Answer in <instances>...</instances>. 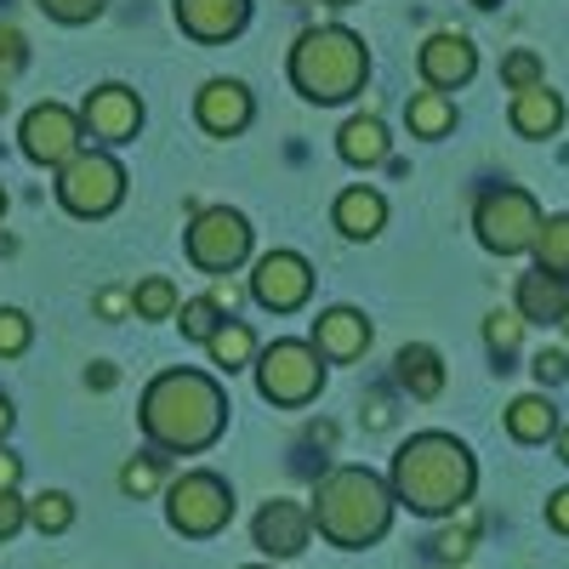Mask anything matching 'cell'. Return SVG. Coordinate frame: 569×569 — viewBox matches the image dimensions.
Listing matches in <instances>:
<instances>
[{
    "mask_svg": "<svg viewBox=\"0 0 569 569\" xmlns=\"http://www.w3.org/2000/svg\"><path fill=\"white\" fill-rule=\"evenodd\" d=\"M182 337H194V342H211L217 337V325H222V308L211 297H194V302H182Z\"/></svg>",
    "mask_w": 569,
    "mask_h": 569,
    "instance_id": "32",
    "label": "cell"
},
{
    "mask_svg": "<svg viewBox=\"0 0 569 569\" xmlns=\"http://www.w3.org/2000/svg\"><path fill=\"white\" fill-rule=\"evenodd\" d=\"M337 154L348 166H382L388 160V126L376 114H353L342 131H337Z\"/></svg>",
    "mask_w": 569,
    "mask_h": 569,
    "instance_id": "23",
    "label": "cell"
},
{
    "mask_svg": "<svg viewBox=\"0 0 569 569\" xmlns=\"http://www.w3.org/2000/svg\"><path fill=\"white\" fill-rule=\"evenodd\" d=\"M18 479H23V461L0 445V490H18Z\"/></svg>",
    "mask_w": 569,
    "mask_h": 569,
    "instance_id": "41",
    "label": "cell"
},
{
    "mask_svg": "<svg viewBox=\"0 0 569 569\" xmlns=\"http://www.w3.org/2000/svg\"><path fill=\"white\" fill-rule=\"evenodd\" d=\"M0 211H7V188H0Z\"/></svg>",
    "mask_w": 569,
    "mask_h": 569,
    "instance_id": "50",
    "label": "cell"
},
{
    "mask_svg": "<svg viewBox=\"0 0 569 569\" xmlns=\"http://www.w3.org/2000/svg\"><path fill=\"white\" fill-rule=\"evenodd\" d=\"M501 80H507V91H530V86L547 80V69H541L536 52H512V58L501 63Z\"/></svg>",
    "mask_w": 569,
    "mask_h": 569,
    "instance_id": "35",
    "label": "cell"
},
{
    "mask_svg": "<svg viewBox=\"0 0 569 569\" xmlns=\"http://www.w3.org/2000/svg\"><path fill=\"white\" fill-rule=\"evenodd\" d=\"M126 200V171L103 149H80L69 166H58V206L69 217H109Z\"/></svg>",
    "mask_w": 569,
    "mask_h": 569,
    "instance_id": "7",
    "label": "cell"
},
{
    "mask_svg": "<svg viewBox=\"0 0 569 569\" xmlns=\"http://www.w3.org/2000/svg\"><path fill=\"white\" fill-rule=\"evenodd\" d=\"M536 268H547V273H563V279H569V211H558V217H547V222H541Z\"/></svg>",
    "mask_w": 569,
    "mask_h": 569,
    "instance_id": "27",
    "label": "cell"
},
{
    "mask_svg": "<svg viewBox=\"0 0 569 569\" xmlns=\"http://www.w3.org/2000/svg\"><path fill=\"white\" fill-rule=\"evenodd\" d=\"M541 222H547V217H541L536 194H525V188H512V182L485 188L479 206H472V228H479V246L496 251V257H525V251H536Z\"/></svg>",
    "mask_w": 569,
    "mask_h": 569,
    "instance_id": "5",
    "label": "cell"
},
{
    "mask_svg": "<svg viewBox=\"0 0 569 569\" xmlns=\"http://www.w3.org/2000/svg\"><path fill=\"white\" fill-rule=\"evenodd\" d=\"M188 262L206 268V273H233L246 257H251V222L240 211L228 206H211V211H194V222H188Z\"/></svg>",
    "mask_w": 569,
    "mask_h": 569,
    "instance_id": "9",
    "label": "cell"
},
{
    "mask_svg": "<svg viewBox=\"0 0 569 569\" xmlns=\"http://www.w3.org/2000/svg\"><path fill=\"white\" fill-rule=\"evenodd\" d=\"M29 525H34L40 536H63V530L74 525V501H69L63 490L34 496V501H29Z\"/></svg>",
    "mask_w": 569,
    "mask_h": 569,
    "instance_id": "29",
    "label": "cell"
},
{
    "mask_svg": "<svg viewBox=\"0 0 569 569\" xmlns=\"http://www.w3.org/2000/svg\"><path fill=\"white\" fill-rule=\"evenodd\" d=\"M405 126L410 137H445L456 126V103H450V91H410V103H405Z\"/></svg>",
    "mask_w": 569,
    "mask_h": 569,
    "instance_id": "24",
    "label": "cell"
},
{
    "mask_svg": "<svg viewBox=\"0 0 569 569\" xmlns=\"http://www.w3.org/2000/svg\"><path fill=\"white\" fill-rule=\"evenodd\" d=\"M171 12H177V29L188 40H200V46H222L246 29L251 18V0H171Z\"/></svg>",
    "mask_w": 569,
    "mask_h": 569,
    "instance_id": "15",
    "label": "cell"
},
{
    "mask_svg": "<svg viewBox=\"0 0 569 569\" xmlns=\"http://www.w3.org/2000/svg\"><path fill=\"white\" fill-rule=\"evenodd\" d=\"M393 485L376 479L370 467H330L325 479L313 485L308 496V512H313V530L342 547V552H359V547H376L393 525Z\"/></svg>",
    "mask_w": 569,
    "mask_h": 569,
    "instance_id": "3",
    "label": "cell"
},
{
    "mask_svg": "<svg viewBox=\"0 0 569 569\" xmlns=\"http://www.w3.org/2000/svg\"><path fill=\"white\" fill-rule=\"evenodd\" d=\"M558 325H563V337H569V313H563V319H558Z\"/></svg>",
    "mask_w": 569,
    "mask_h": 569,
    "instance_id": "48",
    "label": "cell"
},
{
    "mask_svg": "<svg viewBox=\"0 0 569 569\" xmlns=\"http://www.w3.org/2000/svg\"><path fill=\"white\" fill-rule=\"evenodd\" d=\"M325 7H353V0H325Z\"/></svg>",
    "mask_w": 569,
    "mask_h": 569,
    "instance_id": "47",
    "label": "cell"
},
{
    "mask_svg": "<svg viewBox=\"0 0 569 569\" xmlns=\"http://www.w3.org/2000/svg\"><path fill=\"white\" fill-rule=\"evenodd\" d=\"M530 370H536V382H541V388H558V382H569V359H563L558 348H541Z\"/></svg>",
    "mask_w": 569,
    "mask_h": 569,
    "instance_id": "38",
    "label": "cell"
},
{
    "mask_svg": "<svg viewBox=\"0 0 569 569\" xmlns=\"http://www.w3.org/2000/svg\"><path fill=\"white\" fill-rule=\"evenodd\" d=\"M472 536H479V518L461 512V525H456V530H439V536H433V558L450 563V569H461V563L472 558Z\"/></svg>",
    "mask_w": 569,
    "mask_h": 569,
    "instance_id": "30",
    "label": "cell"
},
{
    "mask_svg": "<svg viewBox=\"0 0 569 569\" xmlns=\"http://www.w3.org/2000/svg\"><path fill=\"white\" fill-rule=\"evenodd\" d=\"M29 342H34V325H29V313H23V308H0V359H18V353H29Z\"/></svg>",
    "mask_w": 569,
    "mask_h": 569,
    "instance_id": "33",
    "label": "cell"
},
{
    "mask_svg": "<svg viewBox=\"0 0 569 569\" xmlns=\"http://www.w3.org/2000/svg\"><path fill=\"white\" fill-rule=\"evenodd\" d=\"M246 569H268V563H246Z\"/></svg>",
    "mask_w": 569,
    "mask_h": 569,
    "instance_id": "51",
    "label": "cell"
},
{
    "mask_svg": "<svg viewBox=\"0 0 569 569\" xmlns=\"http://www.w3.org/2000/svg\"><path fill=\"white\" fill-rule=\"evenodd\" d=\"M507 433L518 445H547L558 439V405L547 393H525V399H512L507 405Z\"/></svg>",
    "mask_w": 569,
    "mask_h": 569,
    "instance_id": "22",
    "label": "cell"
},
{
    "mask_svg": "<svg viewBox=\"0 0 569 569\" xmlns=\"http://www.w3.org/2000/svg\"><path fill=\"white\" fill-rule=\"evenodd\" d=\"M160 479H166V456H160V450H149V456H131V461L120 467V490H126L131 501L154 496V490H160Z\"/></svg>",
    "mask_w": 569,
    "mask_h": 569,
    "instance_id": "28",
    "label": "cell"
},
{
    "mask_svg": "<svg viewBox=\"0 0 569 569\" xmlns=\"http://www.w3.org/2000/svg\"><path fill=\"white\" fill-rule=\"evenodd\" d=\"M558 456L569 461V427H558Z\"/></svg>",
    "mask_w": 569,
    "mask_h": 569,
    "instance_id": "45",
    "label": "cell"
},
{
    "mask_svg": "<svg viewBox=\"0 0 569 569\" xmlns=\"http://www.w3.org/2000/svg\"><path fill=\"white\" fill-rule=\"evenodd\" d=\"M211 302H217V308L228 313L233 302H240V284H233V279H217V291H211Z\"/></svg>",
    "mask_w": 569,
    "mask_h": 569,
    "instance_id": "43",
    "label": "cell"
},
{
    "mask_svg": "<svg viewBox=\"0 0 569 569\" xmlns=\"http://www.w3.org/2000/svg\"><path fill=\"white\" fill-rule=\"evenodd\" d=\"M325 388V353L313 342H273L262 359H257V393L268 405H284V410H297L308 399H319Z\"/></svg>",
    "mask_w": 569,
    "mask_h": 569,
    "instance_id": "8",
    "label": "cell"
},
{
    "mask_svg": "<svg viewBox=\"0 0 569 569\" xmlns=\"http://www.w3.org/2000/svg\"><path fill=\"white\" fill-rule=\"evenodd\" d=\"M251 297L268 308V313H297L308 297H313V268L308 257L297 251H268L251 273Z\"/></svg>",
    "mask_w": 569,
    "mask_h": 569,
    "instance_id": "11",
    "label": "cell"
},
{
    "mask_svg": "<svg viewBox=\"0 0 569 569\" xmlns=\"http://www.w3.org/2000/svg\"><path fill=\"white\" fill-rule=\"evenodd\" d=\"M251 91L240 80H206L200 98H194V120L211 131V137H240L251 126Z\"/></svg>",
    "mask_w": 569,
    "mask_h": 569,
    "instance_id": "16",
    "label": "cell"
},
{
    "mask_svg": "<svg viewBox=\"0 0 569 569\" xmlns=\"http://www.w3.org/2000/svg\"><path fill=\"white\" fill-rule=\"evenodd\" d=\"M23 63H29V40H23V29L0 23V86H12V80L23 74Z\"/></svg>",
    "mask_w": 569,
    "mask_h": 569,
    "instance_id": "34",
    "label": "cell"
},
{
    "mask_svg": "<svg viewBox=\"0 0 569 569\" xmlns=\"http://www.w3.org/2000/svg\"><path fill=\"white\" fill-rule=\"evenodd\" d=\"M525 313L518 308H496V313H485V348L496 353V370H512L507 359L518 353V342H525Z\"/></svg>",
    "mask_w": 569,
    "mask_h": 569,
    "instance_id": "26",
    "label": "cell"
},
{
    "mask_svg": "<svg viewBox=\"0 0 569 569\" xmlns=\"http://www.w3.org/2000/svg\"><path fill=\"white\" fill-rule=\"evenodd\" d=\"M0 109H7V86H0Z\"/></svg>",
    "mask_w": 569,
    "mask_h": 569,
    "instance_id": "49",
    "label": "cell"
},
{
    "mask_svg": "<svg viewBox=\"0 0 569 569\" xmlns=\"http://www.w3.org/2000/svg\"><path fill=\"white\" fill-rule=\"evenodd\" d=\"M131 302H137V319H171L177 313V284L171 279H142L131 291Z\"/></svg>",
    "mask_w": 569,
    "mask_h": 569,
    "instance_id": "31",
    "label": "cell"
},
{
    "mask_svg": "<svg viewBox=\"0 0 569 569\" xmlns=\"http://www.w3.org/2000/svg\"><path fill=\"white\" fill-rule=\"evenodd\" d=\"M393 376H399V388H405L410 399H439V393H445V359H439V348H427V342L399 348Z\"/></svg>",
    "mask_w": 569,
    "mask_h": 569,
    "instance_id": "21",
    "label": "cell"
},
{
    "mask_svg": "<svg viewBox=\"0 0 569 569\" xmlns=\"http://www.w3.org/2000/svg\"><path fill=\"white\" fill-rule=\"evenodd\" d=\"M137 421L149 433L154 450L166 456H194L211 450L228 427V393L217 376L206 370H160L149 388H142Z\"/></svg>",
    "mask_w": 569,
    "mask_h": 569,
    "instance_id": "1",
    "label": "cell"
},
{
    "mask_svg": "<svg viewBox=\"0 0 569 569\" xmlns=\"http://www.w3.org/2000/svg\"><path fill=\"white\" fill-rule=\"evenodd\" d=\"M507 120H512V131L518 137H530V142H541V137H552L558 126H563V98L541 80V86H530V91H512V109H507Z\"/></svg>",
    "mask_w": 569,
    "mask_h": 569,
    "instance_id": "18",
    "label": "cell"
},
{
    "mask_svg": "<svg viewBox=\"0 0 569 569\" xmlns=\"http://www.w3.org/2000/svg\"><path fill=\"white\" fill-rule=\"evenodd\" d=\"M29 525V501L18 490H0V541H12Z\"/></svg>",
    "mask_w": 569,
    "mask_h": 569,
    "instance_id": "37",
    "label": "cell"
},
{
    "mask_svg": "<svg viewBox=\"0 0 569 569\" xmlns=\"http://www.w3.org/2000/svg\"><path fill=\"white\" fill-rule=\"evenodd\" d=\"M206 353H211V365H217V370H246V365L257 359V337H251V325H246V319H222V325H217V337L206 342Z\"/></svg>",
    "mask_w": 569,
    "mask_h": 569,
    "instance_id": "25",
    "label": "cell"
},
{
    "mask_svg": "<svg viewBox=\"0 0 569 569\" xmlns=\"http://www.w3.org/2000/svg\"><path fill=\"white\" fill-rule=\"evenodd\" d=\"M80 120H86V137H91V142H131L137 126H142V103H137L131 86L109 80V86H98V91H86Z\"/></svg>",
    "mask_w": 569,
    "mask_h": 569,
    "instance_id": "13",
    "label": "cell"
},
{
    "mask_svg": "<svg viewBox=\"0 0 569 569\" xmlns=\"http://www.w3.org/2000/svg\"><path fill=\"white\" fill-rule=\"evenodd\" d=\"M472 7H479V12H490V7H501V0H472Z\"/></svg>",
    "mask_w": 569,
    "mask_h": 569,
    "instance_id": "46",
    "label": "cell"
},
{
    "mask_svg": "<svg viewBox=\"0 0 569 569\" xmlns=\"http://www.w3.org/2000/svg\"><path fill=\"white\" fill-rule=\"evenodd\" d=\"M7 433H12V399L0 393V439H7Z\"/></svg>",
    "mask_w": 569,
    "mask_h": 569,
    "instance_id": "44",
    "label": "cell"
},
{
    "mask_svg": "<svg viewBox=\"0 0 569 569\" xmlns=\"http://www.w3.org/2000/svg\"><path fill=\"white\" fill-rule=\"evenodd\" d=\"M228 518H233V490H228V479H217V472H206V467L171 479V490H166V525H171L177 536L206 541V536L228 530Z\"/></svg>",
    "mask_w": 569,
    "mask_h": 569,
    "instance_id": "6",
    "label": "cell"
},
{
    "mask_svg": "<svg viewBox=\"0 0 569 569\" xmlns=\"http://www.w3.org/2000/svg\"><path fill=\"white\" fill-rule=\"evenodd\" d=\"M34 7L58 23H91V18H103L109 0H34Z\"/></svg>",
    "mask_w": 569,
    "mask_h": 569,
    "instance_id": "36",
    "label": "cell"
},
{
    "mask_svg": "<svg viewBox=\"0 0 569 569\" xmlns=\"http://www.w3.org/2000/svg\"><path fill=\"white\" fill-rule=\"evenodd\" d=\"M330 222L342 228V240H376V233H382V222H388V200L376 194V188H342Z\"/></svg>",
    "mask_w": 569,
    "mask_h": 569,
    "instance_id": "20",
    "label": "cell"
},
{
    "mask_svg": "<svg viewBox=\"0 0 569 569\" xmlns=\"http://www.w3.org/2000/svg\"><path fill=\"white\" fill-rule=\"evenodd\" d=\"M388 485H393V501L410 507L416 518H450L472 501L479 461L456 433H416L393 450Z\"/></svg>",
    "mask_w": 569,
    "mask_h": 569,
    "instance_id": "2",
    "label": "cell"
},
{
    "mask_svg": "<svg viewBox=\"0 0 569 569\" xmlns=\"http://www.w3.org/2000/svg\"><path fill=\"white\" fill-rule=\"evenodd\" d=\"M416 69L433 91H456V86H467L472 74H479V46H472L461 29H433L416 52Z\"/></svg>",
    "mask_w": 569,
    "mask_h": 569,
    "instance_id": "12",
    "label": "cell"
},
{
    "mask_svg": "<svg viewBox=\"0 0 569 569\" xmlns=\"http://www.w3.org/2000/svg\"><path fill=\"white\" fill-rule=\"evenodd\" d=\"M547 525H552L558 536H569V485L547 496Z\"/></svg>",
    "mask_w": 569,
    "mask_h": 569,
    "instance_id": "40",
    "label": "cell"
},
{
    "mask_svg": "<svg viewBox=\"0 0 569 569\" xmlns=\"http://www.w3.org/2000/svg\"><path fill=\"white\" fill-rule=\"evenodd\" d=\"M313 348L325 353V365H353L370 348V319L359 308H325L313 319Z\"/></svg>",
    "mask_w": 569,
    "mask_h": 569,
    "instance_id": "17",
    "label": "cell"
},
{
    "mask_svg": "<svg viewBox=\"0 0 569 569\" xmlns=\"http://www.w3.org/2000/svg\"><path fill=\"white\" fill-rule=\"evenodd\" d=\"M18 137H23V154L34 166H69L80 154V142H86V120L74 109H63V103H34L23 114Z\"/></svg>",
    "mask_w": 569,
    "mask_h": 569,
    "instance_id": "10",
    "label": "cell"
},
{
    "mask_svg": "<svg viewBox=\"0 0 569 569\" xmlns=\"http://www.w3.org/2000/svg\"><path fill=\"white\" fill-rule=\"evenodd\" d=\"M365 74H370V52H365V40L342 23L302 29L297 46H291V86L308 103H348L365 86Z\"/></svg>",
    "mask_w": 569,
    "mask_h": 569,
    "instance_id": "4",
    "label": "cell"
},
{
    "mask_svg": "<svg viewBox=\"0 0 569 569\" xmlns=\"http://www.w3.org/2000/svg\"><path fill=\"white\" fill-rule=\"evenodd\" d=\"M525 319L536 325H552L569 313V279L563 273H547V268H530L525 279H518V302H512Z\"/></svg>",
    "mask_w": 569,
    "mask_h": 569,
    "instance_id": "19",
    "label": "cell"
},
{
    "mask_svg": "<svg viewBox=\"0 0 569 569\" xmlns=\"http://www.w3.org/2000/svg\"><path fill=\"white\" fill-rule=\"evenodd\" d=\"M98 313H103V319H126V313H137V302H131V291L109 284V291H98Z\"/></svg>",
    "mask_w": 569,
    "mask_h": 569,
    "instance_id": "39",
    "label": "cell"
},
{
    "mask_svg": "<svg viewBox=\"0 0 569 569\" xmlns=\"http://www.w3.org/2000/svg\"><path fill=\"white\" fill-rule=\"evenodd\" d=\"M251 541H257V552H268V558H297V552H308V541H313V512H308L302 501L273 496V501L251 518Z\"/></svg>",
    "mask_w": 569,
    "mask_h": 569,
    "instance_id": "14",
    "label": "cell"
},
{
    "mask_svg": "<svg viewBox=\"0 0 569 569\" xmlns=\"http://www.w3.org/2000/svg\"><path fill=\"white\" fill-rule=\"evenodd\" d=\"M393 421V410H388V399H370L365 405V427H376V433H382V427Z\"/></svg>",
    "mask_w": 569,
    "mask_h": 569,
    "instance_id": "42",
    "label": "cell"
}]
</instances>
